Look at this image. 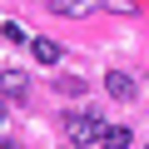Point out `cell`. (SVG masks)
Here are the masks:
<instances>
[{
    "label": "cell",
    "mask_w": 149,
    "mask_h": 149,
    "mask_svg": "<svg viewBox=\"0 0 149 149\" xmlns=\"http://www.w3.org/2000/svg\"><path fill=\"white\" fill-rule=\"evenodd\" d=\"M104 129H109V119H104L100 109H70V114H65V139H70L74 149L100 144V139H104Z\"/></svg>",
    "instance_id": "obj_1"
},
{
    "label": "cell",
    "mask_w": 149,
    "mask_h": 149,
    "mask_svg": "<svg viewBox=\"0 0 149 149\" xmlns=\"http://www.w3.org/2000/svg\"><path fill=\"white\" fill-rule=\"evenodd\" d=\"M50 10H55V15H65V20H85V15H95V10H100V0H50Z\"/></svg>",
    "instance_id": "obj_2"
},
{
    "label": "cell",
    "mask_w": 149,
    "mask_h": 149,
    "mask_svg": "<svg viewBox=\"0 0 149 149\" xmlns=\"http://www.w3.org/2000/svg\"><path fill=\"white\" fill-rule=\"evenodd\" d=\"M0 95H5V100H25V95H30L25 70H5V74H0Z\"/></svg>",
    "instance_id": "obj_3"
},
{
    "label": "cell",
    "mask_w": 149,
    "mask_h": 149,
    "mask_svg": "<svg viewBox=\"0 0 149 149\" xmlns=\"http://www.w3.org/2000/svg\"><path fill=\"white\" fill-rule=\"evenodd\" d=\"M104 90H109V100H134V74L109 70V74H104Z\"/></svg>",
    "instance_id": "obj_4"
},
{
    "label": "cell",
    "mask_w": 149,
    "mask_h": 149,
    "mask_svg": "<svg viewBox=\"0 0 149 149\" xmlns=\"http://www.w3.org/2000/svg\"><path fill=\"white\" fill-rule=\"evenodd\" d=\"M30 50H35V60H40V65H55V60H60V45H55L50 35H35V40H30Z\"/></svg>",
    "instance_id": "obj_5"
},
{
    "label": "cell",
    "mask_w": 149,
    "mask_h": 149,
    "mask_svg": "<svg viewBox=\"0 0 149 149\" xmlns=\"http://www.w3.org/2000/svg\"><path fill=\"white\" fill-rule=\"evenodd\" d=\"M100 149H129V129H124V124H109L104 139H100Z\"/></svg>",
    "instance_id": "obj_6"
},
{
    "label": "cell",
    "mask_w": 149,
    "mask_h": 149,
    "mask_svg": "<svg viewBox=\"0 0 149 149\" xmlns=\"http://www.w3.org/2000/svg\"><path fill=\"white\" fill-rule=\"evenodd\" d=\"M60 95H85V80H80V74H60Z\"/></svg>",
    "instance_id": "obj_7"
},
{
    "label": "cell",
    "mask_w": 149,
    "mask_h": 149,
    "mask_svg": "<svg viewBox=\"0 0 149 149\" xmlns=\"http://www.w3.org/2000/svg\"><path fill=\"white\" fill-rule=\"evenodd\" d=\"M0 40H10V45H30V40H25V30H20L15 20H5V25H0Z\"/></svg>",
    "instance_id": "obj_8"
},
{
    "label": "cell",
    "mask_w": 149,
    "mask_h": 149,
    "mask_svg": "<svg viewBox=\"0 0 149 149\" xmlns=\"http://www.w3.org/2000/svg\"><path fill=\"white\" fill-rule=\"evenodd\" d=\"M104 10H114V15H134L139 0H104Z\"/></svg>",
    "instance_id": "obj_9"
},
{
    "label": "cell",
    "mask_w": 149,
    "mask_h": 149,
    "mask_svg": "<svg viewBox=\"0 0 149 149\" xmlns=\"http://www.w3.org/2000/svg\"><path fill=\"white\" fill-rule=\"evenodd\" d=\"M0 119H5V95H0Z\"/></svg>",
    "instance_id": "obj_10"
},
{
    "label": "cell",
    "mask_w": 149,
    "mask_h": 149,
    "mask_svg": "<svg viewBox=\"0 0 149 149\" xmlns=\"http://www.w3.org/2000/svg\"><path fill=\"white\" fill-rule=\"evenodd\" d=\"M0 149H10V144H5V139H0Z\"/></svg>",
    "instance_id": "obj_11"
}]
</instances>
